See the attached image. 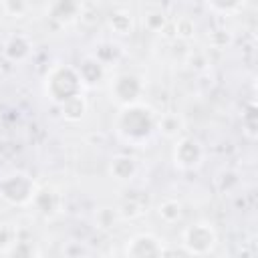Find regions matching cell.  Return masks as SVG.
<instances>
[{"label":"cell","instance_id":"6da1fadb","mask_svg":"<svg viewBox=\"0 0 258 258\" xmlns=\"http://www.w3.org/2000/svg\"><path fill=\"white\" fill-rule=\"evenodd\" d=\"M151 127H153L151 113L143 107H129L119 117V129L131 139L145 137L151 131Z\"/></svg>","mask_w":258,"mask_h":258},{"label":"cell","instance_id":"7a4b0ae2","mask_svg":"<svg viewBox=\"0 0 258 258\" xmlns=\"http://www.w3.org/2000/svg\"><path fill=\"white\" fill-rule=\"evenodd\" d=\"M183 244L191 254H208L216 244V232L206 222L191 224L183 232Z\"/></svg>","mask_w":258,"mask_h":258},{"label":"cell","instance_id":"3957f363","mask_svg":"<svg viewBox=\"0 0 258 258\" xmlns=\"http://www.w3.org/2000/svg\"><path fill=\"white\" fill-rule=\"evenodd\" d=\"M48 87H50V93L56 101H69L73 97H77V91H79V77L75 75L73 69L69 67H58L52 71L50 75V81H48Z\"/></svg>","mask_w":258,"mask_h":258},{"label":"cell","instance_id":"277c9868","mask_svg":"<svg viewBox=\"0 0 258 258\" xmlns=\"http://www.w3.org/2000/svg\"><path fill=\"white\" fill-rule=\"evenodd\" d=\"M0 198L12 204H24L32 198V183L26 175H12L0 183Z\"/></svg>","mask_w":258,"mask_h":258},{"label":"cell","instance_id":"5b68a950","mask_svg":"<svg viewBox=\"0 0 258 258\" xmlns=\"http://www.w3.org/2000/svg\"><path fill=\"white\" fill-rule=\"evenodd\" d=\"M127 256L129 258H161V248L153 236L141 234L131 240L127 248Z\"/></svg>","mask_w":258,"mask_h":258},{"label":"cell","instance_id":"8992f818","mask_svg":"<svg viewBox=\"0 0 258 258\" xmlns=\"http://www.w3.org/2000/svg\"><path fill=\"white\" fill-rule=\"evenodd\" d=\"M202 157V147L191 137H183L175 145V161L181 167H194Z\"/></svg>","mask_w":258,"mask_h":258},{"label":"cell","instance_id":"52a82bcc","mask_svg":"<svg viewBox=\"0 0 258 258\" xmlns=\"http://www.w3.org/2000/svg\"><path fill=\"white\" fill-rule=\"evenodd\" d=\"M113 91H115V95H117L119 101L129 103V101H135V99L139 97V93H141V83H139V79L133 77V75H121V77L115 81Z\"/></svg>","mask_w":258,"mask_h":258},{"label":"cell","instance_id":"ba28073f","mask_svg":"<svg viewBox=\"0 0 258 258\" xmlns=\"http://www.w3.org/2000/svg\"><path fill=\"white\" fill-rule=\"evenodd\" d=\"M107 22L115 34H129L133 28V12L129 8L119 6L107 14Z\"/></svg>","mask_w":258,"mask_h":258},{"label":"cell","instance_id":"9c48e42d","mask_svg":"<svg viewBox=\"0 0 258 258\" xmlns=\"http://www.w3.org/2000/svg\"><path fill=\"white\" fill-rule=\"evenodd\" d=\"M167 24H169L167 14H165L159 6H151V8L143 14V26H145L149 32H161Z\"/></svg>","mask_w":258,"mask_h":258},{"label":"cell","instance_id":"30bf717a","mask_svg":"<svg viewBox=\"0 0 258 258\" xmlns=\"http://www.w3.org/2000/svg\"><path fill=\"white\" fill-rule=\"evenodd\" d=\"M48 10H50V18L60 20V22H69L75 16H79L81 4H77V2H56V4H50Z\"/></svg>","mask_w":258,"mask_h":258},{"label":"cell","instance_id":"8fae6325","mask_svg":"<svg viewBox=\"0 0 258 258\" xmlns=\"http://www.w3.org/2000/svg\"><path fill=\"white\" fill-rule=\"evenodd\" d=\"M157 216L159 220H163L165 224H175L181 216V206L175 200H165L157 206Z\"/></svg>","mask_w":258,"mask_h":258},{"label":"cell","instance_id":"7c38bea8","mask_svg":"<svg viewBox=\"0 0 258 258\" xmlns=\"http://www.w3.org/2000/svg\"><path fill=\"white\" fill-rule=\"evenodd\" d=\"M171 24H173L175 36H177L179 40H189V38H194V34H196V22H194L191 16H177Z\"/></svg>","mask_w":258,"mask_h":258},{"label":"cell","instance_id":"4fadbf2b","mask_svg":"<svg viewBox=\"0 0 258 258\" xmlns=\"http://www.w3.org/2000/svg\"><path fill=\"white\" fill-rule=\"evenodd\" d=\"M133 171H135V163L131 157H117L111 163V173L115 175V179H129Z\"/></svg>","mask_w":258,"mask_h":258},{"label":"cell","instance_id":"5bb4252c","mask_svg":"<svg viewBox=\"0 0 258 258\" xmlns=\"http://www.w3.org/2000/svg\"><path fill=\"white\" fill-rule=\"evenodd\" d=\"M83 111H85V103H83V99H81L79 95L62 103V115H64V117H67L69 121H75V119H81V115H83Z\"/></svg>","mask_w":258,"mask_h":258},{"label":"cell","instance_id":"9a60e30c","mask_svg":"<svg viewBox=\"0 0 258 258\" xmlns=\"http://www.w3.org/2000/svg\"><path fill=\"white\" fill-rule=\"evenodd\" d=\"M6 54H8L10 58L20 60L22 56L28 54V42H26L22 36H12L10 42L6 44Z\"/></svg>","mask_w":258,"mask_h":258},{"label":"cell","instance_id":"2e32d148","mask_svg":"<svg viewBox=\"0 0 258 258\" xmlns=\"http://www.w3.org/2000/svg\"><path fill=\"white\" fill-rule=\"evenodd\" d=\"M81 77L87 81V83H95L103 77V64L99 60H85L81 64Z\"/></svg>","mask_w":258,"mask_h":258},{"label":"cell","instance_id":"e0dca14e","mask_svg":"<svg viewBox=\"0 0 258 258\" xmlns=\"http://www.w3.org/2000/svg\"><path fill=\"white\" fill-rule=\"evenodd\" d=\"M159 129L163 131V135L175 137L181 131V119L177 115H163L159 121Z\"/></svg>","mask_w":258,"mask_h":258},{"label":"cell","instance_id":"ac0fdd59","mask_svg":"<svg viewBox=\"0 0 258 258\" xmlns=\"http://www.w3.org/2000/svg\"><path fill=\"white\" fill-rule=\"evenodd\" d=\"M10 258H32V244L18 240L10 244Z\"/></svg>","mask_w":258,"mask_h":258},{"label":"cell","instance_id":"d6986e66","mask_svg":"<svg viewBox=\"0 0 258 258\" xmlns=\"http://www.w3.org/2000/svg\"><path fill=\"white\" fill-rule=\"evenodd\" d=\"M0 8L6 10L10 16H14V14L22 16V14L30 8V4H26V2H4V4H0Z\"/></svg>","mask_w":258,"mask_h":258},{"label":"cell","instance_id":"ffe728a7","mask_svg":"<svg viewBox=\"0 0 258 258\" xmlns=\"http://www.w3.org/2000/svg\"><path fill=\"white\" fill-rule=\"evenodd\" d=\"M208 40H210V44L212 46H226L228 44V40H230V34L226 32V30H214L210 36H208Z\"/></svg>","mask_w":258,"mask_h":258}]
</instances>
